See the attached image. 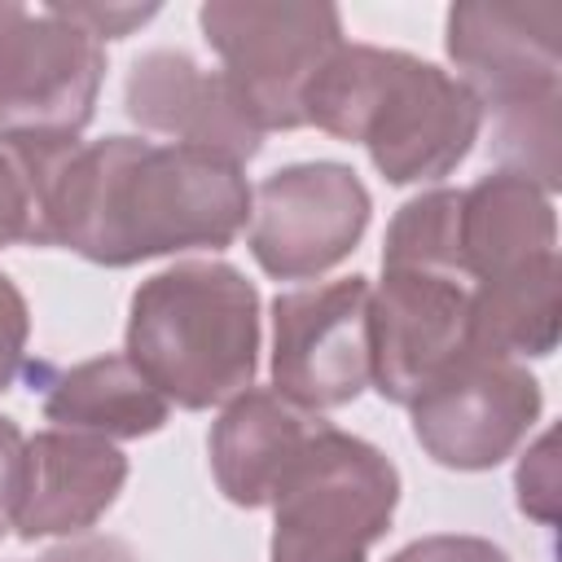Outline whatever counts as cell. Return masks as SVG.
I'll return each mask as SVG.
<instances>
[{
  "mask_svg": "<svg viewBox=\"0 0 562 562\" xmlns=\"http://www.w3.org/2000/svg\"><path fill=\"white\" fill-rule=\"evenodd\" d=\"M26 193V241L101 268L176 250H224L250 224L237 162L140 136H0Z\"/></svg>",
  "mask_w": 562,
  "mask_h": 562,
  "instance_id": "1",
  "label": "cell"
},
{
  "mask_svg": "<svg viewBox=\"0 0 562 562\" xmlns=\"http://www.w3.org/2000/svg\"><path fill=\"white\" fill-rule=\"evenodd\" d=\"M303 119L364 145L391 184L443 180L483 132V110L457 75L400 48L347 40L316 70Z\"/></svg>",
  "mask_w": 562,
  "mask_h": 562,
  "instance_id": "2",
  "label": "cell"
},
{
  "mask_svg": "<svg viewBox=\"0 0 562 562\" xmlns=\"http://www.w3.org/2000/svg\"><path fill=\"white\" fill-rule=\"evenodd\" d=\"M443 48L457 79L492 119L487 154L544 193L562 184V4L461 0L448 9Z\"/></svg>",
  "mask_w": 562,
  "mask_h": 562,
  "instance_id": "3",
  "label": "cell"
},
{
  "mask_svg": "<svg viewBox=\"0 0 562 562\" xmlns=\"http://www.w3.org/2000/svg\"><path fill=\"white\" fill-rule=\"evenodd\" d=\"M127 360L176 408L228 404L255 386L259 290L220 259H184L136 285Z\"/></svg>",
  "mask_w": 562,
  "mask_h": 562,
  "instance_id": "4",
  "label": "cell"
},
{
  "mask_svg": "<svg viewBox=\"0 0 562 562\" xmlns=\"http://www.w3.org/2000/svg\"><path fill=\"white\" fill-rule=\"evenodd\" d=\"M400 505V470L373 443L321 426L272 496V562H364Z\"/></svg>",
  "mask_w": 562,
  "mask_h": 562,
  "instance_id": "5",
  "label": "cell"
},
{
  "mask_svg": "<svg viewBox=\"0 0 562 562\" xmlns=\"http://www.w3.org/2000/svg\"><path fill=\"white\" fill-rule=\"evenodd\" d=\"M198 26L259 132L307 127L303 97L342 44V13L334 4L206 0L198 9Z\"/></svg>",
  "mask_w": 562,
  "mask_h": 562,
  "instance_id": "6",
  "label": "cell"
},
{
  "mask_svg": "<svg viewBox=\"0 0 562 562\" xmlns=\"http://www.w3.org/2000/svg\"><path fill=\"white\" fill-rule=\"evenodd\" d=\"M540 382L522 360L465 347L413 404V435L448 470H492L536 430Z\"/></svg>",
  "mask_w": 562,
  "mask_h": 562,
  "instance_id": "7",
  "label": "cell"
},
{
  "mask_svg": "<svg viewBox=\"0 0 562 562\" xmlns=\"http://www.w3.org/2000/svg\"><path fill=\"white\" fill-rule=\"evenodd\" d=\"M373 198L347 162H290L250 189L246 246L277 281H312L364 237Z\"/></svg>",
  "mask_w": 562,
  "mask_h": 562,
  "instance_id": "8",
  "label": "cell"
},
{
  "mask_svg": "<svg viewBox=\"0 0 562 562\" xmlns=\"http://www.w3.org/2000/svg\"><path fill=\"white\" fill-rule=\"evenodd\" d=\"M369 277L299 285L272 299V391L307 413L351 404L369 378Z\"/></svg>",
  "mask_w": 562,
  "mask_h": 562,
  "instance_id": "9",
  "label": "cell"
},
{
  "mask_svg": "<svg viewBox=\"0 0 562 562\" xmlns=\"http://www.w3.org/2000/svg\"><path fill=\"white\" fill-rule=\"evenodd\" d=\"M105 48L53 9L13 4L0 31V136H79L92 123Z\"/></svg>",
  "mask_w": 562,
  "mask_h": 562,
  "instance_id": "10",
  "label": "cell"
},
{
  "mask_svg": "<svg viewBox=\"0 0 562 562\" xmlns=\"http://www.w3.org/2000/svg\"><path fill=\"white\" fill-rule=\"evenodd\" d=\"M470 347V285L439 272L382 268L369 290L373 391L408 408Z\"/></svg>",
  "mask_w": 562,
  "mask_h": 562,
  "instance_id": "11",
  "label": "cell"
},
{
  "mask_svg": "<svg viewBox=\"0 0 562 562\" xmlns=\"http://www.w3.org/2000/svg\"><path fill=\"white\" fill-rule=\"evenodd\" d=\"M123 110L140 132L171 136V145L220 154L246 167L263 132L228 88L220 70L198 66L184 48H149L132 61L123 83Z\"/></svg>",
  "mask_w": 562,
  "mask_h": 562,
  "instance_id": "12",
  "label": "cell"
},
{
  "mask_svg": "<svg viewBox=\"0 0 562 562\" xmlns=\"http://www.w3.org/2000/svg\"><path fill=\"white\" fill-rule=\"evenodd\" d=\"M127 457L97 435L79 430H40L22 452V492L13 531L22 540L79 536L88 531L123 492Z\"/></svg>",
  "mask_w": 562,
  "mask_h": 562,
  "instance_id": "13",
  "label": "cell"
},
{
  "mask_svg": "<svg viewBox=\"0 0 562 562\" xmlns=\"http://www.w3.org/2000/svg\"><path fill=\"white\" fill-rule=\"evenodd\" d=\"M321 426H325L321 413H307L277 391L246 386L224 404L206 439L211 474L220 492L241 509L272 505L281 479L290 474V465L303 457V448Z\"/></svg>",
  "mask_w": 562,
  "mask_h": 562,
  "instance_id": "14",
  "label": "cell"
},
{
  "mask_svg": "<svg viewBox=\"0 0 562 562\" xmlns=\"http://www.w3.org/2000/svg\"><path fill=\"white\" fill-rule=\"evenodd\" d=\"M457 241H461V272L470 285L518 272L544 255H558L553 198L518 171H492L470 189H461Z\"/></svg>",
  "mask_w": 562,
  "mask_h": 562,
  "instance_id": "15",
  "label": "cell"
},
{
  "mask_svg": "<svg viewBox=\"0 0 562 562\" xmlns=\"http://www.w3.org/2000/svg\"><path fill=\"white\" fill-rule=\"evenodd\" d=\"M26 378L44 391V417L61 430L97 435V439H140L167 426L171 404L154 391V382L123 356H92L70 369H53L44 360L26 364Z\"/></svg>",
  "mask_w": 562,
  "mask_h": 562,
  "instance_id": "16",
  "label": "cell"
},
{
  "mask_svg": "<svg viewBox=\"0 0 562 562\" xmlns=\"http://www.w3.org/2000/svg\"><path fill=\"white\" fill-rule=\"evenodd\" d=\"M558 290L562 259L544 255L518 272L474 281L470 285V347L509 356V360H544L558 347Z\"/></svg>",
  "mask_w": 562,
  "mask_h": 562,
  "instance_id": "17",
  "label": "cell"
},
{
  "mask_svg": "<svg viewBox=\"0 0 562 562\" xmlns=\"http://www.w3.org/2000/svg\"><path fill=\"white\" fill-rule=\"evenodd\" d=\"M457 211H461V189H426L408 198L386 228L382 268H413V272H439V277L465 281Z\"/></svg>",
  "mask_w": 562,
  "mask_h": 562,
  "instance_id": "18",
  "label": "cell"
},
{
  "mask_svg": "<svg viewBox=\"0 0 562 562\" xmlns=\"http://www.w3.org/2000/svg\"><path fill=\"white\" fill-rule=\"evenodd\" d=\"M518 509L531 514L536 522H553L558 518V470H553V435H540L531 443V452L518 461Z\"/></svg>",
  "mask_w": 562,
  "mask_h": 562,
  "instance_id": "19",
  "label": "cell"
},
{
  "mask_svg": "<svg viewBox=\"0 0 562 562\" xmlns=\"http://www.w3.org/2000/svg\"><path fill=\"white\" fill-rule=\"evenodd\" d=\"M26 338H31V312L22 290L0 272V391L18 382L26 369Z\"/></svg>",
  "mask_w": 562,
  "mask_h": 562,
  "instance_id": "20",
  "label": "cell"
},
{
  "mask_svg": "<svg viewBox=\"0 0 562 562\" xmlns=\"http://www.w3.org/2000/svg\"><path fill=\"white\" fill-rule=\"evenodd\" d=\"M386 562H509V553L483 536H422Z\"/></svg>",
  "mask_w": 562,
  "mask_h": 562,
  "instance_id": "21",
  "label": "cell"
},
{
  "mask_svg": "<svg viewBox=\"0 0 562 562\" xmlns=\"http://www.w3.org/2000/svg\"><path fill=\"white\" fill-rule=\"evenodd\" d=\"M48 9L61 13L66 22L83 26L92 40H123L132 26H140L158 13V4H48Z\"/></svg>",
  "mask_w": 562,
  "mask_h": 562,
  "instance_id": "22",
  "label": "cell"
},
{
  "mask_svg": "<svg viewBox=\"0 0 562 562\" xmlns=\"http://www.w3.org/2000/svg\"><path fill=\"white\" fill-rule=\"evenodd\" d=\"M22 452H26L22 426L13 417H0V540L13 531L18 492H22Z\"/></svg>",
  "mask_w": 562,
  "mask_h": 562,
  "instance_id": "23",
  "label": "cell"
},
{
  "mask_svg": "<svg viewBox=\"0 0 562 562\" xmlns=\"http://www.w3.org/2000/svg\"><path fill=\"white\" fill-rule=\"evenodd\" d=\"M35 562H140V558L119 536H79V540H66V544L40 553Z\"/></svg>",
  "mask_w": 562,
  "mask_h": 562,
  "instance_id": "24",
  "label": "cell"
},
{
  "mask_svg": "<svg viewBox=\"0 0 562 562\" xmlns=\"http://www.w3.org/2000/svg\"><path fill=\"white\" fill-rule=\"evenodd\" d=\"M13 241H26V193L13 162L0 149V250Z\"/></svg>",
  "mask_w": 562,
  "mask_h": 562,
  "instance_id": "25",
  "label": "cell"
}]
</instances>
